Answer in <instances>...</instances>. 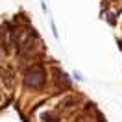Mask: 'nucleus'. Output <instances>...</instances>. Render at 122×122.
<instances>
[{
	"label": "nucleus",
	"mask_w": 122,
	"mask_h": 122,
	"mask_svg": "<svg viewBox=\"0 0 122 122\" xmlns=\"http://www.w3.org/2000/svg\"><path fill=\"white\" fill-rule=\"evenodd\" d=\"M4 104V94H2V89H0V106Z\"/></svg>",
	"instance_id": "7ed1b4c3"
},
{
	"label": "nucleus",
	"mask_w": 122,
	"mask_h": 122,
	"mask_svg": "<svg viewBox=\"0 0 122 122\" xmlns=\"http://www.w3.org/2000/svg\"><path fill=\"white\" fill-rule=\"evenodd\" d=\"M43 83H45V69L43 67L33 65L24 72V85L28 89H39Z\"/></svg>",
	"instance_id": "f257e3e1"
},
{
	"label": "nucleus",
	"mask_w": 122,
	"mask_h": 122,
	"mask_svg": "<svg viewBox=\"0 0 122 122\" xmlns=\"http://www.w3.org/2000/svg\"><path fill=\"white\" fill-rule=\"evenodd\" d=\"M50 28H52L54 37H56V39H59V33H57V28H56V22H54V20H50Z\"/></svg>",
	"instance_id": "f03ea898"
}]
</instances>
